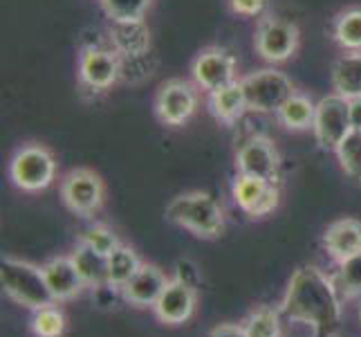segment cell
I'll return each instance as SVG.
<instances>
[{"mask_svg":"<svg viewBox=\"0 0 361 337\" xmlns=\"http://www.w3.org/2000/svg\"><path fill=\"white\" fill-rule=\"evenodd\" d=\"M341 302L332 277L314 266H303L292 274L281 313L310 326L314 337H332L341 321Z\"/></svg>","mask_w":361,"mask_h":337,"instance_id":"1","label":"cell"},{"mask_svg":"<svg viewBox=\"0 0 361 337\" xmlns=\"http://www.w3.org/2000/svg\"><path fill=\"white\" fill-rule=\"evenodd\" d=\"M166 220L207 241L218 239L225 232V209L207 191L176 196L166 207Z\"/></svg>","mask_w":361,"mask_h":337,"instance_id":"2","label":"cell"},{"mask_svg":"<svg viewBox=\"0 0 361 337\" xmlns=\"http://www.w3.org/2000/svg\"><path fill=\"white\" fill-rule=\"evenodd\" d=\"M0 283H3L5 292L16 304L30 310H41L56 304V299L45 281L43 268L27 264V261L9 256L3 259V264H0Z\"/></svg>","mask_w":361,"mask_h":337,"instance_id":"3","label":"cell"},{"mask_svg":"<svg viewBox=\"0 0 361 337\" xmlns=\"http://www.w3.org/2000/svg\"><path fill=\"white\" fill-rule=\"evenodd\" d=\"M9 178L20 191H43L56 180V160L43 144H25L9 162Z\"/></svg>","mask_w":361,"mask_h":337,"instance_id":"4","label":"cell"},{"mask_svg":"<svg viewBox=\"0 0 361 337\" xmlns=\"http://www.w3.org/2000/svg\"><path fill=\"white\" fill-rule=\"evenodd\" d=\"M247 108L260 115H276V110L296 93L294 83L285 72L276 68H263L240 79Z\"/></svg>","mask_w":361,"mask_h":337,"instance_id":"5","label":"cell"},{"mask_svg":"<svg viewBox=\"0 0 361 337\" xmlns=\"http://www.w3.org/2000/svg\"><path fill=\"white\" fill-rule=\"evenodd\" d=\"M298 43H301V32H298L296 23L276 14H265L258 18L254 47L267 64L279 66L290 61L296 54Z\"/></svg>","mask_w":361,"mask_h":337,"instance_id":"6","label":"cell"},{"mask_svg":"<svg viewBox=\"0 0 361 337\" xmlns=\"http://www.w3.org/2000/svg\"><path fill=\"white\" fill-rule=\"evenodd\" d=\"M312 133L323 151H337V146L353 133L350 102L339 93H330L317 102Z\"/></svg>","mask_w":361,"mask_h":337,"instance_id":"7","label":"cell"},{"mask_svg":"<svg viewBox=\"0 0 361 337\" xmlns=\"http://www.w3.org/2000/svg\"><path fill=\"white\" fill-rule=\"evenodd\" d=\"M197 90L200 88H197L195 83H189L184 79L164 81L157 88L155 102H153L157 119L171 129L184 126L197 110V102H200Z\"/></svg>","mask_w":361,"mask_h":337,"instance_id":"8","label":"cell"},{"mask_svg":"<svg viewBox=\"0 0 361 337\" xmlns=\"http://www.w3.org/2000/svg\"><path fill=\"white\" fill-rule=\"evenodd\" d=\"M61 198L66 207L81 218H92L104 207L106 187L92 169H72L61 182Z\"/></svg>","mask_w":361,"mask_h":337,"instance_id":"9","label":"cell"},{"mask_svg":"<svg viewBox=\"0 0 361 337\" xmlns=\"http://www.w3.org/2000/svg\"><path fill=\"white\" fill-rule=\"evenodd\" d=\"M191 77L197 88L211 95L233 81H238V64H235V59L229 49L209 45L200 49L197 57L193 59Z\"/></svg>","mask_w":361,"mask_h":337,"instance_id":"10","label":"cell"},{"mask_svg":"<svg viewBox=\"0 0 361 337\" xmlns=\"http://www.w3.org/2000/svg\"><path fill=\"white\" fill-rule=\"evenodd\" d=\"M235 169L243 176H252L279 184L281 182V155L267 135H252L238 146Z\"/></svg>","mask_w":361,"mask_h":337,"instance_id":"11","label":"cell"},{"mask_svg":"<svg viewBox=\"0 0 361 337\" xmlns=\"http://www.w3.org/2000/svg\"><path fill=\"white\" fill-rule=\"evenodd\" d=\"M121 79V57L113 47L90 45L79 57V83L92 93H106Z\"/></svg>","mask_w":361,"mask_h":337,"instance_id":"12","label":"cell"},{"mask_svg":"<svg viewBox=\"0 0 361 337\" xmlns=\"http://www.w3.org/2000/svg\"><path fill=\"white\" fill-rule=\"evenodd\" d=\"M231 194H233L235 205L252 218L269 216L271 211H276L281 203L279 184L260 180V178H252V176H243V173H238V178L233 180Z\"/></svg>","mask_w":361,"mask_h":337,"instance_id":"13","label":"cell"},{"mask_svg":"<svg viewBox=\"0 0 361 337\" xmlns=\"http://www.w3.org/2000/svg\"><path fill=\"white\" fill-rule=\"evenodd\" d=\"M195 306H197V292L193 285L184 283L180 279H171L164 292L159 295L153 310H155V317L161 324L180 326V324L189 321L193 317Z\"/></svg>","mask_w":361,"mask_h":337,"instance_id":"14","label":"cell"},{"mask_svg":"<svg viewBox=\"0 0 361 337\" xmlns=\"http://www.w3.org/2000/svg\"><path fill=\"white\" fill-rule=\"evenodd\" d=\"M108 41L121 59H144L151 52V30L146 20H113Z\"/></svg>","mask_w":361,"mask_h":337,"instance_id":"15","label":"cell"},{"mask_svg":"<svg viewBox=\"0 0 361 337\" xmlns=\"http://www.w3.org/2000/svg\"><path fill=\"white\" fill-rule=\"evenodd\" d=\"M169 277L164 274V270H159L153 264H144L140 268V272L123 285V299L137 308H153L157 304L159 295L164 292V288L169 285Z\"/></svg>","mask_w":361,"mask_h":337,"instance_id":"16","label":"cell"},{"mask_svg":"<svg viewBox=\"0 0 361 337\" xmlns=\"http://www.w3.org/2000/svg\"><path fill=\"white\" fill-rule=\"evenodd\" d=\"M323 247L337 264L361 252V223L357 218H341L330 223L326 234H323Z\"/></svg>","mask_w":361,"mask_h":337,"instance_id":"17","label":"cell"},{"mask_svg":"<svg viewBox=\"0 0 361 337\" xmlns=\"http://www.w3.org/2000/svg\"><path fill=\"white\" fill-rule=\"evenodd\" d=\"M41 268L56 302H70V299L81 295V290L85 288L81 274L74 268L70 256H56Z\"/></svg>","mask_w":361,"mask_h":337,"instance_id":"18","label":"cell"},{"mask_svg":"<svg viewBox=\"0 0 361 337\" xmlns=\"http://www.w3.org/2000/svg\"><path fill=\"white\" fill-rule=\"evenodd\" d=\"M207 106H209L211 115H214L220 124H225V126H233V124L249 110L240 79L225 85V88L216 90V93H211Z\"/></svg>","mask_w":361,"mask_h":337,"instance_id":"19","label":"cell"},{"mask_svg":"<svg viewBox=\"0 0 361 337\" xmlns=\"http://www.w3.org/2000/svg\"><path fill=\"white\" fill-rule=\"evenodd\" d=\"M74 268L81 274V279L90 288H104L108 285V256L97 252L94 247L85 245L79 241V245L74 247V252L70 254Z\"/></svg>","mask_w":361,"mask_h":337,"instance_id":"20","label":"cell"},{"mask_svg":"<svg viewBox=\"0 0 361 337\" xmlns=\"http://www.w3.org/2000/svg\"><path fill=\"white\" fill-rule=\"evenodd\" d=\"M332 88L345 99L361 97V52H343L334 61Z\"/></svg>","mask_w":361,"mask_h":337,"instance_id":"21","label":"cell"},{"mask_svg":"<svg viewBox=\"0 0 361 337\" xmlns=\"http://www.w3.org/2000/svg\"><path fill=\"white\" fill-rule=\"evenodd\" d=\"M314 112H317V102H312V99L303 93H294L288 102L276 110V119L283 129L303 133V131H312Z\"/></svg>","mask_w":361,"mask_h":337,"instance_id":"22","label":"cell"},{"mask_svg":"<svg viewBox=\"0 0 361 337\" xmlns=\"http://www.w3.org/2000/svg\"><path fill=\"white\" fill-rule=\"evenodd\" d=\"M142 259L137 256V252L128 245H119L113 254L108 256V285L110 288L123 290L137 272L142 268Z\"/></svg>","mask_w":361,"mask_h":337,"instance_id":"23","label":"cell"},{"mask_svg":"<svg viewBox=\"0 0 361 337\" xmlns=\"http://www.w3.org/2000/svg\"><path fill=\"white\" fill-rule=\"evenodd\" d=\"M332 39L343 52H361V7H350L334 18Z\"/></svg>","mask_w":361,"mask_h":337,"instance_id":"24","label":"cell"},{"mask_svg":"<svg viewBox=\"0 0 361 337\" xmlns=\"http://www.w3.org/2000/svg\"><path fill=\"white\" fill-rule=\"evenodd\" d=\"M332 281L337 285L341 299L361 297V252L337 264V272L332 274Z\"/></svg>","mask_w":361,"mask_h":337,"instance_id":"25","label":"cell"},{"mask_svg":"<svg viewBox=\"0 0 361 337\" xmlns=\"http://www.w3.org/2000/svg\"><path fill=\"white\" fill-rule=\"evenodd\" d=\"M247 337H281V310L258 308L243 321Z\"/></svg>","mask_w":361,"mask_h":337,"instance_id":"26","label":"cell"},{"mask_svg":"<svg viewBox=\"0 0 361 337\" xmlns=\"http://www.w3.org/2000/svg\"><path fill=\"white\" fill-rule=\"evenodd\" d=\"M334 155H337L341 169L348 173V176L361 182V131H353L348 135L337 146Z\"/></svg>","mask_w":361,"mask_h":337,"instance_id":"27","label":"cell"},{"mask_svg":"<svg viewBox=\"0 0 361 337\" xmlns=\"http://www.w3.org/2000/svg\"><path fill=\"white\" fill-rule=\"evenodd\" d=\"M32 331L36 337H61L66 333V315L56 306L34 310Z\"/></svg>","mask_w":361,"mask_h":337,"instance_id":"28","label":"cell"},{"mask_svg":"<svg viewBox=\"0 0 361 337\" xmlns=\"http://www.w3.org/2000/svg\"><path fill=\"white\" fill-rule=\"evenodd\" d=\"M110 20H144L153 0H99Z\"/></svg>","mask_w":361,"mask_h":337,"instance_id":"29","label":"cell"},{"mask_svg":"<svg viewBox=\"0 0 361 337\" xmlns=\"http://www.w3.org/2000/svg\"><path fill=\"white\" fill-rule=\"evenodd\" d=\"M79 241L94 247L97 252H102L106 256H110L121 245V241L117 239V234L110 227H106V225H102V223H94V225H90L88 230H83Z\"/></svg>","mask_w":361,"mask_h":337,"instance_id":"30","label":"cell"},{"mask_svg":"<svg viewBox=\"0 0 361 337\" xmlns=\"http://www.w3.org/2000/svg\"><path fill=\"white\" fill-rule=\"evenodd\" d=\"M229 9L243 18H260L265 16L267 0H229Z\"/></svg>","mask_w":361,"mask_h":337,"instance_id":"31","label":"cell"},{"mask_svg":"<svg viewBox=\"0 0 361 337\" xmlns=\"http://www.w3.org/2000/svg\"><path fill=\"white\" fill-rule=\"evenodd\" d=\"M176 279L189 283V285H195L200 283V272H197V266L193 261H186V259H180L178 266H176Z\"/></svg>","mask_w":361,"mask_h":337,"instance_id":"32","label":"cell"},{"mask_svg":"<svg viewBox=\"0 0 361 337\" xmlns=\"http://www.w3.org/2000/svg\"><path fill=\"white\" fill-rule=\"evenodd\" d=\"M209 337H247L243 324H220L214 331H211Z\"/></svg>","mask_w":361,"mask_h":337,"instance_id":"33","label":"cell"},{"mask_svg":"<svg viewBox=\"0 0 361 337\" xmlns=\"http://www.w3.org/2000/svg\"><path fill=\"white\" fill-rule=\"evenodd\" d=\"M350 102V124L353 131H361V97L359 99H348Z\"/></svg>","mask_w":361,"mask_h":337,"instance_id":"34","label":"cell"},{"mask_svg":"<svg viewBox=\"0 0 361 337\" xmlns=\"http://www.w3.org/2000/svg\"><path fill=\"white\" fill-rule=\"evenodd\" d=\"M359 319H361V308H359Z\"/></svg>","mask_w":361,"mask_h":337,"instance_id":"35","label":"cell"}]
</instances>
